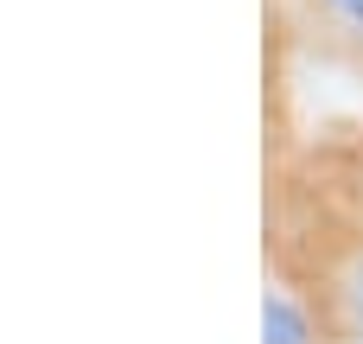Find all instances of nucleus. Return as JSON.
<instances>
[{
	"label": "nucleus",
	"instance_id": "f257e3e1",
	"mask_svg": "<svg viewBox=\"0 0 363 344\" xmlns=\"http://www.w3.org/2000/svg\"><path fill=\"white\" fill-rule=\"evenodd\" d=\"M262 268L313 344H363V109L306 121L268 102Z\"/></svg>",
	"mask_w": 363,
	"mask_h": 344
},
{
	"label": "nucleus",
	"instance_id": "f03ea898",
	"mask_svg": "<svg viewBox=\"0 0 363 344\" xmlns=\"http://www.w3.org/2000/svg\"><path fill=\"white\" fill-rule=\"evenodd\" d=\"M268 64L319 70L363 96V0H262Z\"/></svg>",
	"mask_w": 363,
	"mask_h": 344
}]
</instances>
